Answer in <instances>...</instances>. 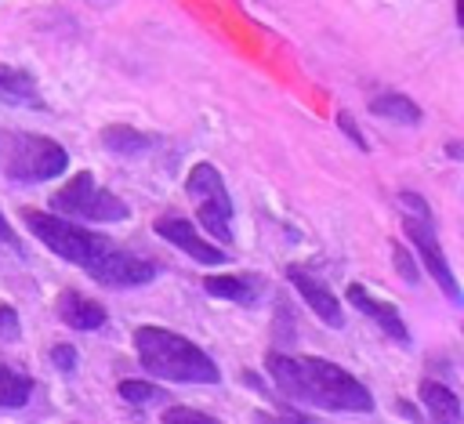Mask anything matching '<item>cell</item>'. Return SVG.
<instances>
[{
  "label": "cell",
  "instance_id": "obj_1",
  "mask_svg": "<svg viewBox=\"0 0 464 424\" xmlns=\"http://www.w3.org/2000/svg\"><path fill=\"white\" fill-rule=\"evenodd\" d=\"M22 221L51 254H58L62 261H72L76 268H83L102 286L127 290V286H141V283L156 279V265L149 257H138V254L116 246L109 236L91 232V228L76 225L72 217L25 207Z\"/></svg>",
  "mask_w": 464,
  "mask_h": 424
},
{
  "label": "cell",
  "instance_id": "obj_2",
  "mask_svg": "<svg viewBox=\"0 0 464 424\" xmlns=\"http://www.w3.org/2000/svg\"><path fill=\"white\" fill-rule=\"evenodd\" d=\"M265 366L286 399H297L304 406L330 410V413H373L370 388L330 359L268 352Z\"/></svg>",
  "mask_w": 464,
  "mask_h": 424
},
{
  "label": "cell",
  "instance_id": "obj_3",
  "mask_svg": "<svg viewBox=\"0 0 464 424\" xmlns=\"http://www.w3.org/2000/svg\"><path fill=\"white\" fill-rule=\"evenodd\" d=\"M134 352L138 362L145 366V373L160 377V381H174V384H218L221 370L218 362L192 344L188 337L167 330V326H138L134 330Z\"/></svg>",
  "mask_w": 464,
  "mask_h": 424
},
{
  "label": "cell",
  "instance_id": "obj_4",
  "mask_svg": "<svg viewBox=\"0 0 464 424\" xmlns=\"http://www.w3.org/2000/svg\"><path fill=\"white\" fill-rule=\"evenodd\" d=\"M399 207H402V228H406V239L413 243L417 257L424 261V272L439 283V290L460 304V283L442 254V243H439V228H435V217H431V207L424 196L417 192H399Z\"/></svg>",
  "mask_w": 464,
  "mask_h": 424
},
{
  "label": "cell",
  "instance_id": "obj_5",
  "mask_svg": "<svg viewBox=\"0 0 464 424\" xmlns=\"http://www.w3.org/2000/svg\"><path fill=\"white\" fill-rule=\"evenodd\" d=\"M51 210L62 217H76V221H127L130 217V207L116 192L102 188L91 170H80L65 185H58V192H51Z\"/></svg>",
  "mask_w": 464,
  "mask_h": 424
},
{
  "label": "cell",
  "instance_id": "obj_6",
  "mask_svg": "<svg viewBox=\"0 0 464 424\" xmlns=\"http://www.w3.org/2000/svg\"><path fill=\"white\" fill-rule=\"evenodd\" d=\"M69 167V152L44 138V134H14L7 141V156H4V174L14 185H40L58 178Z\"/></svg>",
  "mask_w": 464,
  "mask_h": 424
},
{
  "label": "cell",
  "instance_id": "obj_7",
  "mask_svg": "<svg viewBox=\"0 0 464 424\" xmlns=\"http://www.w3.org/2000/svg\"><path fill=\"white\" fill-rule=\"evenodd\" d=\"M185 192L196 207L199 225L218 239V243H232V196L228 185L221 178V170L214 163H192L188 178H185Z\"/></svg>",
  "mask_w": 464,
  "mask_h": 424
},
{
  "label": "cell",
  "instance_id": "obj_8",
  "mask_svg": "<svg viewBox=\"0 0 464 424\" xmlns=\"http://www.w3.org/2000/svg\"><path fill=\"white\" fill-rule=\"evenodd\" d=\"M283 272H286L290 286L297 290V297H301V301L319 315V323H326V326H334V330H341V326H344L341 301H337V297H334V290L319 279V272H312L308 265H286Z\"/></svg>",
  "mask_w": 464,
  "mask_h": 424
},
{
  "label": "cell",
  "instance_id": "obj_9",
  "mask_svg": "<svg viewBox=\"0 0 464 424\" xmlns=\"http://www.w3.org/2000/svg\"><path fill=\"white\" fill-rule=\"evenodd\" d=\"M152 228H156L160 239L174 243L181 254H188L199 265H225L228 261V254L221 246H214V243H203V236L196 232V225L188 217H181V214H160L152 221Z\"/></svg>",
  "mask_w": 464,
  "mask_h": 424
},
{
  "label": "cell",
  "instance_id": "obj_10",
  "mask_svg": "<svg viewBox=\"0 0 464 424\" xmlns=\"http://www.w3.org/2000/svg\"><path fill=\"white\" fill-rule=\"evenodd\" d=\"M344 297H348V304H352V308H359L370 323H377V330H384L395 344H410V326H406V319L399 315V308H395L392 301L373 297L362 283H348Z\"/></svg>",
  "mask_w": 464,
  "mask_h": 424
},
{
  "label": "cell",
  "instance_id": "obj_11",
  "mask_svg": "<svg viewBox=\"0 0 464 424\" xmlns=\"http://www.w3.org/2000/svg\"><path fill=\"white\" fill-rule=\"evenodd\" d=\"M54 312H58V319L69 330H80V333H94V330H102L109 323L105 304L102 301H91V297H83L76 290H62L58 301H54Z\"/></svg>",
  "mask_w": 464,
  "mask_h": 424
},
{
  "label": "cell",
  "instance_id": "obj_12",
  "mask_svg": "<svg viewBox=\"0 0 464 424\" xmlns=\"http://www.w3.org/2000/svg\"><path fill=\"white\" fill-rule=\"evenodd\" d=\"M203 290L221 297V301H232V304H243V308H254L265 294V279L254 275V272H225V275H207L203 279Z\"/></svg>",
  "mask_w": 464,
  "mask_h": 424
},
{
  "label": "cell",
  "instance_id": "obj_13",
  "mask_svg": "<svg viewBox=\"0 0 464 424\" xmlns=\"http://www.w3.org/2000/svg\"><path fill=\"white\" fill-rule=\"evenodd\" d=\"M0 101L18 105V109H44L40 83L33 80V72L18 65H0Z\"/></svg>",
  "mask_w": 464,
  "mask_h": 424
},
{
  "label": "cell",
  "instance_id": "obj_14",
  "mask_svg": "<svg viewBox=\"0 0 464 424\" xmlns=\"http://www.w3.org/2000/svg\"><path fill=\"white\" fill-rule=\"evenodd\" d=\"M417 395H420V406L428 410L431 420H442V424H457V420H460V399H457L453 388H446L442 381L424 377L420 388H417Z\"/></svg>",
  "mask_w": 464,
  "mask_h": 424
},
{
  "label": "cell",
  "instance_id": "obj_15",
  "mask_svg": "<svg viewBox=\"0 0 464 424\" xmlns=\"http://www.w3.org/2000/svg\"><path fill=\"white\" fill-rule=\"evenodd\" d=\"M370 112L381 116V120H392V123H402V127H417L424 120L420 105L410 98V94H399V91H381L370 98Z\"/></svg>",
  "mask_w": 464,
  "mask_h": 424
},
{
  "label": "cell",
  "instance_id": "obj_16",
  "mask_svg": "<svg viewBox=\"0 0 464 424\" xmlns=\"http://www.w3.org/2000/svg\"><path fill=\"white\" fill-rule=\"evenodd\" d=\"M102 145H105L109 152H116V156H141V152L152 145V138H149V134H141L138 127L109 123V127L102 130Z\"/></svg>",
  "mask_w": 464,
  "mask_h": 424
},
{
  "label": "cell",
  "instance_id": "obj_17",
  "mask_svg": "<svg viewBox=\"0 0 464 424\" xmlns=\"http://www.w3.org/2000/svg\"><path fill=\"white\" fill-rule=\"evenodd\" d=\"M33 395V381L0 362V410H22Z\"/></svg>",
  "mask_w": 464,
  "mask_h": 424
},
{
  "label": "cell",
  "instance_id": "obj_18",
  "mask_svg": "<svg viewBox=\"0 0 464 424\" xmlns=\"http://www.w3.org/2000/svg\"><path fill=\"white\" fill-rule=\"evenodd\" d=\"M116 395H120L123 402H130V406H149V402L160 399V388L149 384V381H134V377H127V381L116 384Z\"/></svg>",
  "mask_w": 464,
  "mask_h": 424
},
{
  "label": "cell",
  "instance_id": "obj_19",
  "mask_svg": "<svg viewBox=\"0 0 464 424\" xmlns=\"http://www.w3.org/2000/svg\"><path fill=\"white\" fill-rule=\"evenodd\" d=\"M160 420L163 424H218V417H210L203 410H192V406H167Z\"/></svg>",
  "mask_w": 464,
  "mask_h": 424
},
{
  "label": "cell",
  "instance_id": "obj_20",
  "mask_svg": "<svg viewBox=\"0 0 464 424\" xmlns=\"http://www.w3.org/2000/svg\"><path fill=\"white\" fill-rule=\"evenodd\" d=\"M392 261H395V272H399V279H406L410 286L420 279V272H417V261H413V254L406 250V243H395V239H392Z\"/></svg>",
  "mask_w": 464,
  "mask_h": 424
},
{
  "label": "cell",
  "instance_id": "obj_21",
  "mask_svg": "<svg viewBox=\"0 0 464 424\" xmlns=\"http://www.w3.org/2000/svg\"><path fill=\"white\" fill-rule=\"evenodd\" d=\"M18 337H22V319H18V312H14L11 304H0V341L14 344Z\"/></svg>",
  "mask_w": 464,
  "mask_h": 424
},
{
  "label": "cell",
  "instance_id": "obj_22",
  "mask_svg": "<svg viewBox=\"0 0 464 424\" xmlns=\"http://www.w3.org/2000/svg\"><path fill=\"white\" fill-rule=\"evenodd\" d=\"M337 127H341V134H344L359 152H366V149H370V145H366V138L359 134V123L352 120V112H348V109H337Z\"/></svg>",
  "mask_w": 464,
  "mask_h": 424
},
{
  "label": "cell",
  "instance_id": "obj_23",
  "mask_svg": "<svg viewBox=\"0 0 464 424\" xmlns=\"http://www.w3.org/2000/svg\"><path fill=\"white\" fill-rule=\"evenodd\" d=\"M51 362H54L62 373H72V370H76V348H72V344H54V348H51Z\"/></svg>",
  "mask_w": 464,
  "mask_h": 424
},
{
  "label": "cell",
  "instance_id": "obj_24",
  "mask_svg": "<svg viewBox=\"0 0 464 424\" xmlns=\"http://www.w3.org/2000/svg\"><path fill=\"white\" fill-rule=\"evenodd\" d=\"M0 246H7V250H14V254H25V250H22V239L14 236V228L7 225L4 214H0Z\"/></svg>",
  "mask_w": 464,
  "mask_h": 424
},
{
  "label": "cell",
  "instance_id": "obj_25",
  "mask_svg": "<svg viewBox=\"0 0 464 424\" xmlns=\"http://www.w3.org/2000/svg\"><path fill=\"white\" fill-rule=\"evenodd\" d=\"M460 152H464V145H460V141H450V145H446V156H450V159H464Z\"/></svg>",
  "mask_w": 464,
  "mask_h": 424
},
{
  "label": "cell",
  "instance_id": "obj_26",
  "mask_svg": "<svg viewBox=\"0 0 464 424\" xmlns=\"http://www.w3.org/2000/svg\"><path fill=\"white\" fill-rule=\"evenodd\" d=\"M399 413H402L406 420H420V417H417V410H413L410 402H399Z\"/></svg>",
  "mask_w": 464,
  "mask_h": 424
}]
</instances>
